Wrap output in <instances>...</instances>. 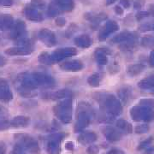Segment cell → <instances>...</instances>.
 Instances as JSON below:
<instances>
[{"label": "cell", "instance_id": "d6a6232c", "mask_svg": "<svg viewBox=\"0 0 154 154\" xmlns=\"http://www.w3.org/2000/svg\"><path fill=\"white\" fill-rule=\"evenodd\" d=\"M118 96H119V98H120L121 100L126 102V101H128V99L130 98V96H131V92H130V90L128 88H122V89H120V90L118 91Z\"/></svg>", "mask_w": 154, "mask_h": 154}, {"label": "cell", "instance_id": "8fae6325", "mask_svg": "<svg viewBox=\"0 0 154 154\" xmlns=\"http://www.w3.org/2000/svg\"><path fill=\"white\" fill-rule=\"evenodd\" d=\"M102 133H103L104 136L106 138V140L110 142L118 141L122 138V133L117 128H114V127H105L102 129Z\"/></svg>", "mask_w": 154, "mask_h": 154}, {"label": "cell", "instance_id": "8d00e7d4", "mask_svg": "<svg viewBox=\"0 0 154 154\" xmlns=\"http://www.w3.org/2000/svg\"><path fill=\"white\" fill-rule=\"evenodd\" d=\"M150 129V127L147 124H141V125H138L134 128V132L136 134H146L147 133Z\"/></svg>", "mask_w": 154, "mask_h": 154}, {"label": "cell", "instance_id": "1f68e13d", "mask_svg": "<svg viewBox=\"0 0 154 154\" xmlns=\"http://www.w3.org/2000/svg\"><path fill=\"white\" fill-rule=\"evenodd\" d=\"M152 143H153V138L151 136V137H149L148 139H146L145 140L141 141L139 144L138 150L139 151H146V149H148L149 147L152 146Z\"/></svg>", "mask_w": 154, "mask_h": 154}, {"label": "cell", "instance_id": "4316f807", "mask_svg": "<svg viewBox=\"0 0 154 154\" xmlns=\"http://www.w3.org/2000/svg\"><path fill=\"white\" fill-rule=\"evenodd\" d=\"M138 87L140 89L143 90H147V89H152L154 88V75L153 76H149L146 79L141 80L138 83Z\"/></svg>", "mask_w": 154, "mask_h": 154}, {"label": "cell", "instance_id": "e575fe53", "mask_svg": "<svg viewBox=\"0 0 154 154\" xmlns=\"http://www.w3.org/2000/svg\"><path fill=\"white\" fill-rule=\"evenodd\" d=\"M137 40H133V41H129V42H126L123 43L120 45V48L122 51H130V50L134 49L136 45Z\"/></svg>", "mask_w": 154, "mask_h": 154}, {"label": "cell", "instance_id": "f6af8a7d", "mask_svg": "<svg viewBox=\"0 0 154 154\" xmlns=\"http://www.w3.org/2000/svg\"><path fill=\"white\" fill-rule=\"evenodd\" d=\"M56 24L59 27H63L66 24V20L65 18L62 17H58L56 19Z\"/></svg>", "mask_w": 154, "mask_h": 154}, {"label": "cell", "instance_id": "f5cc1de1", "mask_svg": "<svg viewBox=\"0 0 154 154\" xmlns=\"http://www.w3.org/2000/svg\"><path fill=\"white\" fill-rule=\"evenodd\" d=\"M115 12L117 15H122L123 14V10L122 9V7H120V5H116L115 7Z\"/></svg>", "mask_w": 154, "mask_h": 154}, {"label": "cell", "instance_id": "52a82bcc", "mask_svg": "<svg viewBox=\"0 0 154 154\" xmlns=\"http://www.w3.org/2000/svg\"><path fill=\"white\" fill-rule=\"evenodd\" d=\"M34 82L36 83L38 88H50L54 86L56 83L54 77L49 75L47 74L41 73V72H35L31 74Z\"/></svg>", "mask_w": 154, "mask_h": 154}, {"label": "cell", "instance_id": "3957f363", "mask_svg": "<svg viewBox=\"0 0 154 154\" xmlns=\"http://www.w3.org/2000/svg\"><path fill=\"white\" fill-rule=\"evenodd\" d=\"M16 141L17 145L22 146L26 152L31 154L40 153V147L38 141L32 136L27 134H18L16 135Z\"/></svg>", "mask_w": 154, "mask_h": 154}, {"label": "cell", "instance_id": "bcb514c9", "mask_svg": "<svg viewBox=\"0 0 154 154\" xmlns=\"http://www.w3.org/2000/svg\"><path fill=\"white\" fill-rule=\"evenodd\" d=\"M107 154H125V152L122 150H121V149L112 148L110 149V151L107 152Z\"/></svg>", "mask_w": 154, "mask_h": 154}, {"label": "cell", "instance_id": "7c38bea8", "mask_svg": "<svg viewBox=\"0 0 154 154\" xmlns=\"http://www.w3.org/2000/svg\"><path fill=\"white\" fill-rule=\"evenodd\" d=\"M23 13L25 15V17L29 21L32 22H41L43 20V16L41 14V12L38 11V9L33 7V5H27L24 10Z\"/></svg>", "mask_w": 154, "mask_h": 154}, {"label": "cell", "instance_id": "7bdbcfd3", "mask_svg": "<svg viewBox=\"0 0 154 154\" xmlns=\"http://www.w3.org/2000/svg\"><path fill=\"white\" fill-rule=\"evenodd\" d=\"M99 152V147L97 145H91L88 148V154H98Z\"/></svg>", "mask_w": 154, "mask_h": 154}, {"label": "cell", "instance_id": "681fc988", "mask_svg": "<svg viewBox=\"0 0 154 154\" xmlns=\"http://www.w3.org/2000/svg\"><path fill=\"white\" fill-rule=\"evenodd\" d=\"M130 0H120V4L126 9L130 7Z\"/></svg>", "mask_w": 154, "mask_h": 154}, {"label": "cell", "instance_id": "8992f818", "mask_svg": "<svg viewBox=\"0 0 154 154\" xmlns=\"http://www.w3.org/2000/svg\"><path fill=\"white\" fill-rule=\"evenodd\" d=\"M64 133H54L48 135L45 140V150L49 154H58L60 152L61 141L66 137Z\"/></svg>", "mask_w": 154, "mask_h": 154}, {"label": "cell", "instance_id": "74e56055", "mask_svg": "<svg viewBox=\"0 0 154 154\" xmlns=\"http://www.w3.org/2000/svg\"><path fill=\"white\" fill-rule=\"evenodd\" d=\"M140 105L145 106V107H148V108H153L154 107V99H141L139 102Z\"/></svg>", "mask_w": 154, "mask_h": 154}, {"label": "cell", "instance_id": "d590c367", "mask_svg": "<svg viewBox=\"0 0 154 154\" xmlns=\"http://www.w3.org/2000/svg\"><path fill=\"white\" fill-rule=\"evenodd\" d=\"M11 127V122L4 116H0V131L6 130Z\"/></svg>", "mask_w": 154, "mask_h": 154}, {"label": "cell", "instance_id": "9c48e42d", "mask_svg": "<svg viewBox=\"0 0 154 154\" xmlns=\"http://www.w3.org/2000/svg\"><path fill=\"white\" fill-rule=\"evenodd\" d=\"M38 38L45 45L51 47L57 44V37L52 31L47 28H43L38 33Z\"/></svg>", "mask_w": 154, "mask_h": 154}, {"label": "cell", "instance_id": "f1b7e54d", "mask_svg": "<svg viewBox=\"0 0 154 154\" xmlns=\"http://www.w3.org/2000/svg\"><path fill=\"white\" fill-rule=\"evenodd\" d=\"M103 80V75L99 73H95L94 75H90L88 79V83L91 86V87H99L100 83Z\"/></svg>", "mask_w": 154, "mask_h": 154}, {"label": "cell", "instance_id": "11a10c76", "mask_svg": "<svg viewBox=\"0 0 154 154\" xmlns=\"http://www.w3.org/2000/svg\"><path fill=\"white\" fill-rule=\"evenodd\" d=\"M6 63H7V60H6L5 57H3L2 55H0V67L5 66L6 64Z\"/></svg>", "mask_w": 154, "mask_h": 154}, {"label": "cell", "instance_id": "f35d334b", "mask_svg": "<svg viewBox=\"0 0 154 154\" xmlns=\"http://www.w3.org/2000/svg\"><path fill=\"white\" fill-rule=\"evenodd\" d=\"M141 44L143 45L144 46H151L154 45V38L152 37L151 35H148V36H145L142 40H141Z\"/></svg>", "mask_w": 154, "mask_h": 154}, {"label": "cell", "instance_id": "ee69618b", "mask_svg": "<svg viewBox=\"0 0 154 154\" xmlns=\"http://www.w3.org/2000/svg\"><path fill=\"white\" fill-rule=\"evenodd\" d=\"M149 16H150V14H149L148 11H140V12L136 14V19L140 21V20H142L144 18L148 17Z\"/></svg>", "mask_w": 154, "mask_h": 154}, {"label": "cell", "instance_id": "91938a15", "mask_svg": "<svg viewBox=\"0 0 154 154\" xmlns=\"http://www.w3.org/2000/svg\"><path fill=\"white\" fill-rule=\"evenodd\" d=\"M152 94H154V88H152Z\"/></svg>", "mask_w": 154, "mask_h": 154}, {"label": "cell", "instance_id": "ba28073f", "mask_svg": "<svg viewBox=\"0 0 154 154\" xmlns=\"http://www.w3.org/2000/svg\"><path fill=\"white\" fill-rule=\"evenodd\" d=\"M77 54V50L73 47H64L60 49L56 50L51 53L52 58L54 62H60V61L65 59L67 57H74Z\"/></svg>", "mask_w": 154, "mask_h": 154}, {"label": "cell", "instance_id": "836d02e7", "mask_svg": "<svg viewBox=\"0 0 154 154\" xmlns=\"http://www.w3.org/2000/svg\"><path fill=\"white\" fill-rule=\"evenodd\" d=\"M19 45V46H29V47H33V41L32 39H29L28 38H22L18 39L17 42Z\"/></svg>", "mask_w": 154, "mask_h": 154}, {"label": "cell", "instance_id": "d4e9b609", "mask_svg": "<svg viewBox=\"0 0 154 154\" xmlns=\"http://www.w3.org/2000/svg\"><path fill=\"white\" fill-rule=\"evenodd\" d=\"M116 128L121 131L122 134L126 133V134H131L133 132V127L131 123H129L128 122L124 120V119H119L116 122Z\"/></svg>", "mask_w": 154, "mask_h": 154}, {"label": "cell", "instance_id": "44dd1931", "mask_svg": "<svg viewBox=\"0 0 154 154\" xmlns=\"http://www.w3.org/2000/svg\"><path fill=\"white\" fill-rule=\"evenodd\" d=\"M85 18L88 20V22L98 24L100 22H104L107 19V15L103 13V12H89L85 15Z\"/></svg>", "mask_w": 154, "mask_h": 154}, {"label": "cell", "instance_id": "b9f144b4", "mask_svg": "<svg viewBox=\"0 0 154 154\" xmlns=\"http://www.w3.org/2000/svg\"><path fill=\"white\" fill-rule=\"evenodd\" d=\"M145 2H146V0H133V7L135 10H140L144 6Z\"/></svg>", "mask_w": 154, "mask_h": 154}, {"label": "cell", "instance_id": "f907efd6", "mask_svg": "<svg viewBox=\"0 0 154 154\" xmlns=\"http://www.w3.org/2000/svg\"><path fill=\"white\" fill-rule=\"evenodd\" d=\"M6 145L4 142H0V154H6Z\"/></svg>", "mask_w": 154, "mask_h": 154}, {"label": "cell", "instance_id": "7dc6e473", "mask_svg": "<svg viewBox=\"0 0 154 154\" xmlns=\"http://www.w3.org/2000/svg\"><path fill=\"white\" fill-rule=\"evenodd\" d=\"M148 62L150 66L153 67L154 68V50H152V51H151V53H150V55H149Z\"/></svg>", "mask_w": 154, "mask_h": 154}, {"label": "cell", "instance_id": "f546056e", "mask_svg": "<svg viewBox=\"0 0 154 154\" xmlns=\"http://www.w3.org/2000/svg\"><path fill=\"white\" fill-rule=\"evenodd\" d=\"M61 9L58 7V5L56 4L55 2L53 1L52 3H51L48 6V9H47V15L50 17H58L61 14Z\"/></svg>", "mask_w": 154, "mask_h": 154}, {"label": "cell", "instance_id": "277c9868", "mask_svg": "<svg viewBox=\"0 0 154 154\" xmlns=\"http://www.w3.org/2000/svg\"><path fill=\"white\" fill-rule=\"evenodd\" d=\"M130 116L135 122H152L154 121V110L145 106H134L130 110Z\"/></svg>", "mask_w": 154, "mask_h": 154}, {"label": "cell", "instance_id": "ab89813d", "mask_svg": "<svg viewBox=\"0 0 154 154\" xmlns=\"http://www.w3.org/2000/svg\"><path fill=\"white\" fill-rule=\"evenodd\" d=\"M31 4L33 7L37 8V9H43L45 6V0H32Z\"/></svg>", "mask_w": 154, "mask_h": 154}, {"label": "cell", "instance_id": "816d5d0a", "mask_svg": "<svg viewBox=\"0 0 154 154\" xmlns=\"http://www.w3.org/2000/svg\"><path fill=\"white\" fill-rule=\"evenodd\" d=\"M65 148L67 150H69V151H72L73 149H74V143L71 142V141H69V142H67L65 144Z\"/></svg>", "mask_w": 154, "mask_h": 154}, {"label": "cell", "instance_id": "db71d44e", "mask_svg": "<svg viewBox=\"0 0 154 154\" xmlns=\"http://www.w3.org/2000/svg\"><path fill=\"white\" fill-rule=\"evenodd\" d=\"M8 86H9V85H8V82H6L5 80L0 78V89L3 88H5V87H8Z\"/></svg>", "mask_w": 154, "mask_h": 154}, {"label": "cell", "instance_id": "6da1fadb", "mask_svg": "<svg viewBox=\"0 0 154 154\" xmlns=\"http://www.w3.org/2000/svg\"><path fill=\"white\" fill-rule=\"evenodd\" d=\"M105 113L116 116L122 112V106L119 99L110 94H98L94 96Z\"/></svg>", "mask_w": 154, "mask_h": 154}, {"label": "cell", "instance_id": "484cf974", "mask_svg": "<svg viewBox=\"0 0 154 154\" xmlns=\"http://www.w3.org/2000/svg\"><path fill=\"white\" fill-rule=\"evenodd\" d=\"M144 69H145V66L142 63H135V64H132V65L128 66L127 73L130 76H134V75H138L139 74H140Z\"/></svg>", "mask_w": 154, "mask_h": 154}, {"label": "cell", "instance_id": "603a6c76", "mask_svg": "<svg viewBox=\"0 0 154 154\" xmlns=\"http://www.w3.org/2000/svg\"><path fill=\"white\" fill-rule=\"evenodd\" d=\"M73 92L69 90V89H61L57 92H54L51 94H50L49 98L54 100H58V99H70L73 97Z\"/></svg>", "mask_w": 154, "mask_h": 154}, {"label": "cell", "instance_id": "d6986e66", "mask_svg": "<svg viewBox=\"0 0 154 154\" xmlns=\"http://www.w3.org/2000/svg\"><path fill=\"white\" fill-rule=\"evenodd\" d=\"M15 24L14 18L9 14H2L0 15V30L1 31H8L13 28Z\"/></svg>", "mask_w": 154, "mask_h": 154}, {"label": "cell", "instance_id": "9a60e30c", "mask_svg": "<svg viewBox=\"0 0 154 154\" xmlns=\"http://www.w3.org/2000/svg\"><path fill=\"white\" fill-rule=\"evenodd\" d=\"M111 53L110 50L107 47H99L97 48L94 55L96 57L97 63L99 65H105L108 63V56Z\"/></svg>", "mask_w": 154, "mask_h": 154}, {"label": "cell", "instance_id": "6f0895ef", "mask_svg": "<svg viewBox=\"0 0 154 154\" xmlns=\"http://www.w3.org/2000/svg\"><path fill=\"white\" fill-rule=\"evenodd\" d=\"M145 154H154V146H151L145 151Z\"/></svg>", "mask_w": 154, "mask_h": 154}, {"label": "cell", "instance_id": "4fadbf2b", "mask_svg": "<svg viewBox=\"0 0 154 154\" xmlns=\"http://www.w3.org/2000/svg\"><path fill=\"white\" fill-rule=\"evenodd\" d=\"M26 28L27 26L25 22L22 20H17L12 28V31L10 33V37L15 39H20L23 38V35L26 33Z\"/></svg>", "mask_w": 154, "mask_h": 154}, {"label": "cell", "instance_id": "60d3db41", "mask_svg": "<svg viewBox=\"0 0 154 154\" xmlns=\"http://www.w3.org/2000/svg\"><path fill=\"white\" fill-rule=\"evenodd\" d=\"M10 154H27L26 153V151L22 148V146H20L19 145L16 144L15 147L12 149V151L11 152Z\"/></svg>", "mask_w": 154, "mask_h": 154}, {"label": "cell", "instance_id": "94428289", "mask_svg": "<svg viewBox=\"0 0 154 154\" xmlns=\"http://www.w3.org/2000/svg\"><path fill=\"white\" fill-rule=\"evenodd\" d=\"M152 29H153V31H154V24H153V26H152Z\"/></svg>", "mask_w": 154, "mask_h": 154}, {"label": "cell", "instance_id": "5bb4252c", "mask_svg": "<svg viewBox=\"0 0 154 154\" xmlns=\"http://www.w3.org/2000/svg\"><path fill=\"white\" fill-rule=\"evenodd\" d=\"M136 39H137L136 33H133V32H128V31H124V32H122L119 34L116 35L115 37L111 39V41L113 43H116V44H123V43L136 40Z\"/></svg>", "mask_w": 154, "mask_h": 154}, {"label": "cell", "instance_id": "5b68a950", "mask_svg": "<svg viewBox=\"0 0 154 154\" xmlns=\"http://www.w3.org/2000/svg\"><path fill=\"white\" fill-rule=\"evenodd\" d=\"M85 105H80V109L78 110L76 116V122L75 124V133H82L83 130L88 127L91 122V112L88 110L87 106Z\"/></svg>", "mask_w": 154, "mask_h": 154}, {"label": "cell", "instance_id": "ffe728a7", "mask_svg": "<svg viewBox=\"0 0 154 154\" xmlns=\"http://www.w3.org/2000/svg\"><path fill=\"white\" fill-rule=\"evenodd\" d=\"M75 44L81 48H88L93 45V38L88 34H82L75 38Z\"/></svg>", "mask_w": 154, "mask_h": 154}, {"label": "cell", "instance_id": "4dcf8cb0", "mask_svg": "<svg viewBox=\"0 0 154 154\" xmlns=\"http://www.w3.org/2000/svg\"><path fill=\"white\" fill-rule=\"evenodd\" d=\"M38 62L40 63L43 64H46V65H51V64H54L55 62L52 58V55L51 53L49 52H43L41 53L39 57H38Z\"/></svg>", "mask_w": 154, "mask_h": 154}, {"label": "cell", "instance_id": "7a4b0ae2", "mask_svg": "<svg viewBox=\"0 0 154 154\" xmlns=\"http://www.w3.org/2000/svg\"><path fill=\"white\" fill-rule=\"evenodd\" d=\"M73 102L70 99H67L58 103L53 108L54 114L57 119L64 124H68L72 121Z\"/></svg>", "mask_w": 154, "mask_h": 154}, {"label": "cell", "instance_id": "ac0fdd59", "mask_svg": "<svg viewBox=\"0 0 154 154\" xmlns=\"http://www.w3.org/2000/svg\"><path fill=\"white\" fill-rule=\"evenodd\" d=\"M97 139H98V135L94 132H91V131L82 133L77 138L78 142L83 146L92 145L97 140Z\"/></svg>", "mask_w": 154, "mask_h": 154}, {"label": "cell", "instance_id": "c3c4849f", "mask_svg": "<svg viewBox=\"0 0 154 154\" xmlns=\"http://www.w3.org/2000/svg\"><path fill=\"white\" fill-rule=\"evenodd\" d=\"M13 5L12 0H0V6H11Z\"/></svg>", "mask_w": 154, "mask_h": 154}, {"label": "cell", "instance_id": "83f0119b", "mask_svg": "<svg viewBox=\"0 0 154 154\" xmlns=\"http://www.w3.org/2000/svg\"><path fill=\"white\" fill-rule=\"evenodd\" d=\"M13 99V93L8 87L0 89V100L3 102H10Z\"/></svg>", "mask_w": 154, "mask_h": 154}, {"label": "cell", "instance_id": "2e32d148", "mask_svg": "<svg viewBox=\"0 0 154 154\" xmlns=\"http://www.w3.org/2000/svg\"><path fill=\"white\" fill-rule=\"evenodd\" d=\"M33 47L29 46H16L11 47L5 51V53L9 56H26L33 52Z\"/></svg>", "mask_w": 154, "mask_h": 154}, {"label": "cell", "instance_id": "e0dca14e", "mask_svg": "<svg viewBox=\"0 0 154 154\" xmlns=\"http://www.w3.org/2000/svg\"><path fill=\"white\" fill-rule=\"evenodd\" d=\"M60 68L63 70H65V71H80L83 69V63L80 60L66 61L61 64Z\"/></svg>", "mask_w": 154, "mask_h": 154}, {"label": "cell", "instance_id": "30bf717a", "mask_svg": "<svg viewBox=\"0 0 154 154\" xmlns=\"http://www.w3.org/2000/svg\"><path fill=\"white\" fill-rule=\"evenodd\" d=\"M118 24L115 21H108L105 24V26L101 28L98 34V38L100 41H103L109 36H110L112 33H114L118 30Z\"/></svg>", "mask_w": 154, "mask_h": 154}, {"label": "cell", "instance_id": "9f6ffc18", "mask_svg": "<svg viewBox=\"0 0 154 154\" xmlns=\"http://www.w3.org/2000/svg\"><path fill=\"white\" fill-rule=\"evenodd\" d=\"M148 12L149 14H150V16L154 17V5H149Z\"/></svg>", "mask_w": 154, "mask_h": 154}, {"label": "cell", "instance_id": "680465c9", "mask_svg": "<svg viewBox=\"0 0 154 154\" xmlns=\"http://www.w3.org/2000/svg\"><path fill=\"white\" fill-rule=\"evenodd\" d=\"M116 1H117V0H105V2H106V5H110L114 4Z\"/></svg>", "mask_w": 154, "mask_h": 154}, {"label": "cell", "instance_id": "7402d4cb", "mask_svg": "<svg viewBox=\"0 0 154 154\" xmlns=\"http://www.w3.org/2000/svg\"><path fill=\"white\" fill-rule=\"evenodd\" d=\"M30 119L25 116H15L11 121V127L13 128H26L28 126Z\"/></svg>", "mask_w": 154, "mask_h": 154}, {"label": "cell", "instance_id": "cb8c5ba5", "mask_svg": "<svg viewBox=\"0 0 154 154\" xmlns=\"http://www.w3.org/2000/svg\"><path fill=\"white\" fill-rule=\"evenodd\" d=\"M56 4L58 5L62 11H71L75 8L74 0H54Z\"/></svg>", "mask_w": 154, "mask_h": 154}]
</instances>
